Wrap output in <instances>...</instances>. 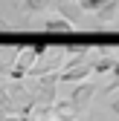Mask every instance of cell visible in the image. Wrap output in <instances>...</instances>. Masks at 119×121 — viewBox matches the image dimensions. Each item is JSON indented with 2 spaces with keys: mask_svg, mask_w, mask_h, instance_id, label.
I'll return each instance as SVG.
<instances>
[{
  "mask_svg": "<svg viewBox=\"0 0 119 121\" xmlns=\"http://www.w3.org/2000/svg\"><path fill=\"white\" fill-rule=\"evenodd\" d=\"M44 52H50L47 43H32V46H18V55H15V64L9 69V78H26L29 69L38 64V58H44Z\"/></svg>",
  "mask_w": 119,
  "mask_h": 121,
  "instance_id": "1",
  "label": "cell"
},
{
  "mask_svg": "<svg viewBox=\"0 0 119 121\" xmlns=\"http://www.w3.org/2000/svg\"><path fill=\"white\" fill-rule=\"evenodd\" d=\"M96 92H99L96 81H79L76 89H73V95H70V110L73 112H87V107H90Z\"/></svg>",
  "mask_w": 119,
  "mask_h": 121,
  "instance_id": "2",
  "label": "cell"
},
{
  "mask_svg": "<svg viewBox=\"0 0 119 121\" xmlns=\"http://www.w3.org/2000/svg\"><path fill=\"white\" fill-rule=\"evenodd\" d=\"M93 17H96V23H99V26L113 23V20L119 17V0H108V3L102 6L99 12H93Z\"/></svg>",
  "mask_w": 119,
  "mask_h": 121,
  "instance_id": "3",
  "label": "cell"
},
{
  "mask_svg": "<svg viewBox=\"0 0 119 121\" xmlns=\"http://www.w3.org/2000/svg\"><path fill=\"white\" fill-rule=\"evenodd\" d=\"M52 9L58 12V17H64V20H70L73 26H76L81 17H84V12L79 9V6H73V3H52Z\"/></svg>",
  "mask_w": 119,
  "mask_h": 121,
  "instance_id": "4",
  "label": "cell"
},
{
  "mask_svg": "<svg viewBox=\"0 0 119 121\" xmlns=\"http://www.w3.org/2000/svg\"><path fill=\"white\" fill-rule=\"evenodd\" d=\"M113 64H116V58H110L108 52H99L93 58V75H110Z\"/></svg>",
  "mask_w": 119,
  "mask_h": 121,
  "instance_id": "5",
  "label": "cell"
},
{
  "mask_svg": "<svg viewBox=\"0 0 119 121\" xmlns=\"http://www.w3.org/2000/svg\"><path fill=\"white\" fill-rule=\"evenodd\" d=\"M44 29L52 32V35H67V32H73V23L64 20V17H50L47 23H44Z\"/></svg>",
  "mask_w": 119,
  "mask_h": 121,
  "instance_id": "6",
  "label": "cell"
},
{
  "mask_svg": "<svg viewBox=\"0 0 119 121\" xmlns=\"http://www.w3.org/2000/svg\"><path fill=\"white\" fill-rule=\"evenodd\" d=\"M55 0H23V12L26 14H41V12H47L52 9Z\"/></svg>",
  "mask_w": 119,
  "mask_h": 121,
  "instance_id": "7",
  "label": "cell"
},
{
  "mask_svg": "<svg viewBox=\"0 0 119 121\" xmlns=\"http://www.w3.org/2000/svg\"><path fill=\"white\" fill-rule=\"evenodd\" d=\"M105 3H108V0H79V9H81L84 14H93V12H99Z\"/></svg>",
  "mask_w": 119,
  "mask_h": 121,
  "instance_id": "8",
  "label": "cell"
},
{
  "mask_svg": "<svg viewBox=\"0 0 119 121\" xmlns=\"http://www.w3.org/2000/svg\"><path fill=\"white\" fill-rule=\"evenodd\" d=\"M55 3H76V0H55Z\"/></svg>",
  "mask_w": 119,
  "mask_h": 121,
  "instance_id": "9",
  "label": "cell"
},
{
  "mask_svg": "<svg viewBox=\"0 0 119 121\" xmlns=\"http://www.w3.org/2000/svg\"><path fill=\"white\" fill-rule=\"evenodd\" d=\"M61 121H79V118H61Z\"/></svg>",
  "mask_w": 119,
  "mask_h": 121,
  "instance_id": "10",
  "label": "cell"
},
{
  "mask_svg": "<svg viewBox=\"0 0 119 121\" xmlns=\"http://www.w3.org/2000/svg\"><path fill=\"white\" fill-rule=\"evenodd\" d=\"M47 121H61V118H47Z\"/></svg>",
  "mask_w": 119,
  "mask_h": 121,
  "instance_id": "11",
  "label": "cell"
}]
</instances>
